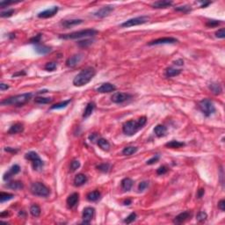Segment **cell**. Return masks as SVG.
<instances>
[{
  "label": "cell",
  "mask_w": 225,
  "mask_h": 225,
  "mask_svg": "<svg viewBox=\"0 0 225 225\" xmlns=\"http://www.w3.org/2000/svg\"><path fill=\"white\" fill-rule=\"evenodd\" d=\"M95 75H96L95 69L92 67H87L74 77L73 85L77 87L84 86L90 82Z\"/></svg>",
  "instance_id": "obj_1"
},
{
  "label": "cell",
  "mask_w": 225,
  "mask_h": 225,
  "mask_svg": "<svg viewBox=\"0 0 225 225\" xmlns=\"http://www.w3.org/2000/svg\"><path fill=\"white\" fill-rule=\"evenodd\" d=\"M147 122V118L145 116L140 117L136 121H128L125 122L122 126L123 133L126 134L127 135H134L138 132L141 128Z\"/></svg>",
  "instance_id": "obj_2"
},
{
  "label": "cell",
  "mask_w": 225,
  "mask_h": 225,
  "mask_svg": "<svg viewBox=\"0 0 225 225\" xmlns=\"http://www.w3.org/2000/svg\"><path fill=\"white\" fill-rule=\"evenodd\" d=\"M32 93H24V94H19L16 96L4 99L1 104L3 106H13V107H22L25 104L30 101L32 98Z\"/></svg>",
  "instance_id": "obj_3"
},
{
  "label": "cell",
  "mask_w": 225,
  "mask_h": 225,
  "mask_svg": "<svg viewBox=\"0 0 225 225\" xmlns=\"http://www.w3.org/2000/svg\"><path fill=\"white\" fill-rule=\"evenodd\" d=\"M98 34V31L95 29H85V30L77 31L73 32L71 34H62L59 37L63 40H73V39H80V38H85V37H91V36L96 35Z\"/></svg>",
  "instance_id": "obj_4"
},
{
  "label": "cell",
  "mask_w": 225,
  "mask_h": 225,
  "mask_svg": "<svg viewBox=\"0 0 225 225\" xmlns=\"http://www.w3.org/2000/svg\"><path fill=\"white\" fill-rule=\"evenodd\" d=\"M31 193L34 195L36 196H40V197H48L50 191L47 187L45 185L41 182H35L33 183L31 186Z\"/></svg>",
  "instance_id": "obj_5"
},
{
  "label": "cell",
  "mask_w": 225,
  "mask_h": 225,
  "mask_svg": "<svg viewBox=\"0 0 225 225\" xmlns=\"http://www.w3.org/2000/svg\"><path fill=\"white\" fill-rule=\"evenodd\" d=\"M199 108L203 112L205 116L209 117L215 112V107L214 103L209 99H204L199 102Z\"/></svg>",
  "instance_id": "obj_6"
},
{
  "label": "cell",
  "mask_w": 225,
  "mask_h": 225,
  "mask_svg": "<svg viewBox=\"0 0 225 225\" xmlns=\"http://www.w3.org/2000/svg\"><path fill=\"white\" fill-rule=\"evenodd\" d=\"M25 158L27 160H29L32 162V165H33V168L35 171H40L41 168L43 167L44 163L43 161L41 160V158L39 157V155L34 152V151H30V152H27L25 155Z\"/></svg>",
  "instance_id": "obj_7"
},
{
  "label": "cell",
  "mask_w": 225,
  "mask_h": 225,
  "mask_svg": "<svg viewBox=\"0 0 225 225\" xmlns=\"http://www.w3.org/2000/svg\"><path fill=\"white\" fill-rule=\"evenodd\" d=\"M149 21V18L148 16H140V17H136V18H133L130 19L128 21L123 22L121 26L122 27H130V26H139V25H143L144 23L148 22Z\"/></svg>",
  "instance_id": "obj_8"
},
{
  "label": "cell",
  "mask_w": 225,
  "mask_h": 225,
  "mask_svg": "<svg viewBox=\"0 0 225 225\" xmlns=\"http://www.w3.org/2000/svg\"><path fill=\"white\" fill-rule=\"evenodd\" d=\"M132 96L130 94L126 93V92H115L114 94H112V96L111 97V100L113 103L120 104V103L125 102L126 100L129 99Z\"/></svg>",
  "instance_id": "obj_9"
},
{
  "label": "cell",
  "mask_w": 225,
  "mask_h": 225,
  "mask_svg": "<svg viewBox=\"0 0 225 225\" xmlns=\"http://www.w3.org/2000/svg\"><path fill=\"white\" fill-rule=\"evenodd\" d=\"M95 210L92 207H87L83 210V223L89 224L92 221V217L94 215Z\"/></svg>",
  "instance_id": "obj_10"
},
{
  "label": "cell",
  "mask_w": 225,
  "mask_h": 225,
  "mask_svg": "<svg viewBox=\"0 0 225 225\" xmlns=\"http://www.w3.org/2000/svg\"><path fill=\"white\" fill-rule=\"evenodd\" d=\"M178 42V40L176 38L172 37H164V38H159L157 40H154L152 41H149L148 44L149 46L152 45H160V44H169V43H175Z\"/></svg>",
  "instance_id": "obj_11"
},
{
  "label": "cell",
  "mask_w": 225,
  "mask_h": 225,
  "mask_svg": "<svg viewBox=\"0 0 225 225\" xmlns=\"http://www.w3.org/2000/svg\"><path fill=\"white\" fill-rule=\"evenodd\" d=\"M59 10L58 6H53L49 9L43 11L38 14V17L41 19H48V18H51L53 16H55L57 13V11Z\"/></svg>",
  "instance_id": "obj_12"
},
{
  "label": "cell",
  "mask_w": 225,
  "mask_h": 225,
  "mask_svg": "<svg viewBox=\"0 0 225 225\" xmlns=\"http://www.w3.org/2000/svg\"><path fill=\"white\" fill-rule=\"evenodd\" d=\"M113 11V7L111 5H108V6H104L102 8H100L99 10L94 12V16H96L98 18H105L108 16L111 12Z\"/></svg>",
  "instance_id": "obj_13"
},
{
  "label": "cell",
  "mask_w": 225,
  "mask_h": 225,
  "mask_svg": "<svg viewBox=\"0 0 225 225\" xmlns=\"http://www.w3.org/2000/svg\"><path fill=\"white\" fill-rule=\"evenodd\" d=\"M20 171H21V167H20L18 164H14V165H12V166L9 169V171H8V172H6L4 174L3 179H4L5 181H6V180H9V179H11V177H12V176H14V175H16L17 173H19V172H20Z\"/></svg>",
  "instance_id": "obj_14"
},
{
  "label": "cell",
  "mask_w": 225,
  "mask_h": 225,
  "mask_svg": "<svg viewBox=\"0 0 225 225\" xmlns=\"http://www.w3.org/2000/svg\"><path fill=\"white\" fill-rule=\"evenodd\" d=\"M115 90H116V86L114 85H112L110 83H105L98 88L97 92L100 93H109V92H114Z\"/></svg>",
  "instance_id": "obj_15"
},
{
  "label": "cell",
  "mask_w": 225,
  "mask_h": 225,
  "mask_svg": "<svg viewBox=\"0 0 225 225\" xmlns=\"http://www.w3.org/2000/svg\"><path fill=\"white\" fill-rule=\"evenodd\" d=\"M79 200V194L78 193H73L67 198V205L70 209H73L74 207H76L78 203Z\"/></svg>",
  "instance_id": "obj_16"
},
{
  "label": "cell",
  "mask_w": 225,
  "mask_h": 225,
  "mask_svg": "<svg viewBox=\"0 0 225 225\" xmlns=\"http://www.w3.org/2000/svg\"><path fill=\"white\" fill-rule=\"evenodd\" d=\"M83 55L81 54H78V55H74V56H71L68 60L66 61V65L68 67H71L73 68L77 65V63H79L80 61L82 60Z\"/></svg>",
  "instance_id": "obj_17"
},
{
  "label": "cell",
  "mask_w": 225,
  "mask_h": 225,
  "mask_svg": "<svg viewBox=\"0 0 225 225\" xmlns=\"http://www.w3.org/2000/svg\"><path fill=\"white\" fill-rule=\"evenodd\" d=\"M190 216H191V214H190V212H188V211L182 212V213H180L179 215H178L175 218H174L173 223H176V224L182 223H184L185 221L187 220Z\"/></svg>",
  "instance_id": "obj_18"
},
{
  "label": "cell",
  "mask_w": 225,
  "mask_h": 225,
  "mask_svg": "<svg viewBox=\"0 0 225 225\" xmlns=\"http://www.w3.org/2000/svg\"><path fill=\"white\" fill-rule=\"evenodd\" d=\"M87 179L86 175H85V174L83 173H79L77 174V176L75 177V179H74V184L76 186H83L84 184H85L87 182Z\"/></svg>",
  "instance_id": "obj_19"
},
{
  "label": "cell",
  "mask_w": 225,
  "mask_h": 225,
  "mask_svg": "<svg viewBox=\"0 0 225 225\" xmlns=\"http://www.w3.org/2000/svg\"><path fill=\"white\" fill-rule=\"evenodd\" d=\"M166 132H167V128L164 125H161L159 124L158 126H156L155 128H154V133L155 135L158 136V137H162V136H164L166 135Z\"/></svg>",
  "instance_id": "obj_20"
},
{
  "label": "cell",
  "mask_w": 225,
  "mask_h": 225,
  "mask_svg": "<svg viewBox=\"0 0 225 225\" xmlns=\"http://www.w3.org/2000/svg\"><path fill=\"white\" fill-rule=\"evenodd\" d=\"M24 131V126L21 123H16L14 125H12L8 130V134L10 135H15V134L21 133Z\"/></svg>",
  "instance_id": "obj_21"
},
{
  "label": "cell",
  "mask_w": 225,
  "mask_h": 225,
  "mask_svg": "<svg viewBox=\"0 0 225 225\" xmlns=\"http://www.w3.org/2000/svg\"><path fill=\"white\" fill-rule=\"evenodd\" d=\"M133 180L130 179V178H125L122 180V188L123 191L125 192H128L129 190L132 188L133 186Z\"/></svg>",
  "instance_id": "obj_22"
},
{
  "label": "cell",
  "mask_w": 225,
  "mask_h": 225,
  "mask_svg": "<svg viewBox=\"0 0 225 225\" xmlns=\"http://www.w3.org/2000/svg\"><path fill=\"white\" fill-rule=\"evenodd\" d=\"M34 49L40 55H47L48 53H49V52L51 51V48L50 47L45 46V45H40V44L35 45Z\"/></svg>",
  "instance_id": "obj_23"
},
{
  "label": "cell",
  "mask_w": 225,
  "mask_h": 225,
  "mask_svg": "<svg viewBox=\"0 0 225 225\" xmlns=\"http://www.w3.org/2000/svg\"><path fill=\"white\" fill-rule=\"evenodd\" d=\"M209 90L211 92H213L215 95H218V94H221L222 92H223V89H222V86H221L220 84L215 82H212L210 83L209 85Z\"/></svg>",
  "instance_id": "obj_24"
},
{
  "label": "cell",
  "mask_w": 225,
  "mask_h": 225,
  "mask_svg": "<svg viewBox=\"0 0 225 225\" xmlns=\"http://www.w3.org/2000/svg\"><path fill=\"white\" fill-rule=\"evenodd\" d=\"M83 22L82 20H69V21H62V26H63L66 28H70L73 26H77L79 25Z\"/></svg>",
  "instance_id": "obj_25"
},
{
  "label": "cell",
  "mask_w": 225,
  "mask_h": 225,
  "mask_svg": "<svg viewBox=\"0 0 225 225\" xmlns=\"http://www.w3.org/2000/svg\"><path fill=\"white\" fill-rule=\"evenodd\" d=\"M172 5V1H165V0H163V1H157L152 4V6L154 8H167L169 6Z\"/></svg>",
  "instance_id": "obj_26"
},
{
  "label": "cell",
  "mask_w": 225,
  "mask_h": 225,
  "mask_svg": "<svg viewBox=\"0 0 225 225\" xmlns=\"http://www.w3.org/2000/svg\"><path fill=\"white\" fill-rule=\"evenodd\" d=\"M95 109V103L93 102H90L87 104L86 108L85 109L84 111V113H83V117L84 118H88L93 112V110Z\"/></svg>",
  "instance_id": "obj_27"
},
{
  "label": "cell",
  "mask_w": 225,
  "mask_h": 225,
  "mask_svg": "<svg viewBox=\"0 0 225 225\" xmlns=\"http://www.w3.org/2000/svg\"><path fill=\"white\" fill-rule=\"evenodd\" d=\"M181 73V71L180 70H178V69H175V68H167L165 70V77H176L178 76Z\"/></svg>",
  "instance_id": "obj_28"
},
{
  "label": "cell",
  "mask_w": 225,
  "mask_h": 225,
  "mask_svg": "<svg viewBox=\"0 0 225 225\" xmlns=\"http://www.w3.org/2000/svg\"><path fill=\"white\" fill-rule=\"evenodd\" d=\"M6 187L12 190H21L24 187V185L21 181H11L6 185Z\"/></svg>",
  "instance_id": "obj_29"
},
{
  "label": "cell",
  "mask_w": 225,
  "mask_h": 225,
  "mask_svg": "<svg viewBox=\"0 0 225 225\" xmlns=\"http://www.w3.org/2000/svg\"><path fill=\"white\" fill-rule=\"evenodd\" d=\"M97 143L98 145H99V147L100 149H102L103 150L108 151V150H109V149H110V143H108V141L106 140V139L99 138L98 140Z\"/></svg>",
  "instance_id": "obj_30"
},
{
  "label": "cell",
  "mask_w": 225,
  "mask_h": 225,
  "mask_svg": "<svg viewBox=\"0 0 225 225\" xmlns=\"http://www.w3.org/2000/svg\"><path fill=\"white\" fill-rule=\"evenodd\" d=\"M87 200L89 201H96L98 200L99 199L100 197V193L99 191H92V192H90L88 195H87Z\"/></svg>",
  "instance_id": "obj_31"
},
{
  "label": "cell",
  "mask_w": 225,
  "mask_h": 225,
  "mask_svg": "<svg viewBox=\"0 0 225 225\" xmlns=\"http://www.w3.org/2000/svg\"><path fill=\"white\" fill-rule=\"evenodd\" d=\"M165 146L168 147V148L178 149L185 146V143H181V142H179V141H175V140H173V141H171V142H169V143H166Z\"/></svg>",
  "instance_id": "obj_32"
},
{
  "label": "cell",
  "mask_w": 225,
  "mask_h": 225,
  "mask_svg": "<svg viewBox=\"0 0 225 225\" xmlns=\"http://www.w3.org/2000/svg\"><path fill=\"white\" fill-rule=\"evenodd\" d=\"M41 208L38 206V205H33L32 207L30 208V213L31 215H33L34 217H38V216H40L41 215Z\"/></svg>",
  "instance_id": "obj_33"
},
{
  "label": "cell",
  "mask_w": 225,
  "mask_h": 225,
  "mask_svg": "<svg viewBox=\"0 0 225 225\" xmlns=\"http://www.w3.org/2000/svg\"><path fill=\"white\" fill-rule=\"evenodd\" d=\"M138 149L136 147H133V146H128V147H126V148L123 149L122 150V154L125 155V156H131L135 154L136 151H137Z\"/></svg>",
  "instance_id": "obj_34"
},
{
  "label": "cell",
  "mask_w": 225,
  "mask_h": 225,
  "mask_svg": "<svg viewBox=\"0 0 225 225\" xmlns=\"http://www.w3.org/2000/svg\"><path fill=\"white\" fill-rule=\"evenodd\" d=\"M71 99H68V100L62 101V102L60 103H57V104L53 105L50 108H51L52 110H54V109H62V108H66L67 106L69 105V103H71Z\"/></svg>",
  "instance_id": "obj_35"
},
{
  "label": "cell",
  "mask_w": 225,
  "mask_h": 225,
  "mask_svg": "<svg viewBox=\"0 0 225 225\" xmlns=\"http://www.w3.org/2000/svg\"><path fill=\"white\" fill-rule=\"evenodd\" d=\"M14 197V195H11V194H8V193H4L2 192L0 194V202L1 203H4L5 201H7V200H10L12 198Z\"/></svg>",
  "instance_id": "obj_36"
},
{
  "label": "cell",
  "mask_w": 225,
  "mask_h": 225,
  "mask_svg": "<svg viewBox=\"0 0 225 225\" xmlns=\"http://www.w3.org/2000/svg\"><path fill=\"white\" fill-rule=\"evenodd\" d=\"M53 100L51 98H45V97H36L34 99V102L37 104H48Z\"/></svg>",
  "instance_id": "obj_37"
},
{
  "label": "cell",
  "mask_w": 225,
  "mask_h": 225,
  "mask_svg": "<svg viewBox=\"0 0 225 225\" xmlns=\"http://www.w3.org/2000/svg\"><path fill=\"white\" fill-rule=\"evenodd\" d=\"M97 169L99 171L102 172H108L109 170H110V164L108 163H105V164H101L99 165H98Z\"/></svg>",
  "instance_id": "obj_38"
},
{
  "label": "cell",
  "mask_w": 225,
  "mask_h": 225,
  "mask_svg": "<svg viewBox=\"0 0 225 225\" xmlns=\"http://www.w3.org/2000/svg\"><path fill=\"white\" fill-rule=\"evenodd\" d=\"M207 218H208V215H207L206 212H203V211L198 213V215H196V220H197V222H199V223L204 222V221H206Z\"/></svg>",
  "instance_id": "obj_39"
},
{
  "label": "cell",
  "mask_w": 225,
  "mask_h": 225,
  "mask_svg": "<svg viewBox=\"0 0 225 225\" xmlns=\"http://www.w3.org/2000/svg\"><path fill=\"white\" fill-rule=\"evenodd\" d=\"M44 69L48 71H53L56 69V63L54 62H47L46 65L44 67Z\"/></svg>",
  "instance_id": "obj_40"
},
{
  "label": "cell",
  "mask_w": 225,
  "mask_h": 225,
  "mask_svg": "<svg viewBox=\"0 0 225 225\" xmlns=\"http://www.w3.org/2000/svg\"><path fill=\"white\" fill-rule=\"evenodd\" d=\"M79 167H80V162L78 160H73L71 162V166H70L71 172H75Z\"/></svg>",
  "instance_id": "obj_41"
},
{
  "label": "cell",
  "mask_w": 225,
  "mask_h": 225,
  "mask_svg": "<svg viewBox=\"0 0 225 225\" xmlns=\"http://www.w3.org/2000/svg\"><path fill=\"white\" fill-rule=\"evenodd\" d=\"M135 219H136V214H135V213H131V214L128 215V217L124 220V223H127V224H129V223H133L134 221H135Z\"/></svg>",
  "instance_id": "obj_42"
},
{
  "label": "cell",
  "mask_w": 225,
  "mask_h": 225,
  "mask_svg": "<svg viewBox=\"0 0 225 225\" xmlns=\"http://www.w3.org/2000/svg\"><path fill=\"white\" fill-rule=\"evenodd\" d=\"M175 10L178 11H182V12H185V13H187V12H189L190 11H191V8H190V6H188V5H184V6L176 7Z\"/></svg>",
  "instance_id": "obj_43"
},
{
  "label": "cell",
  "mask_w": 225,
  "mask_h": 225,
  "mask_svg": "<svg viewBox=\"0 0 225 225\" xmlns=\"http://www.w3.org/2000/svg\"><path fill=\"white\" fill-rule=\"evenodd\" d=\"M41 34H37L35 35L34 37H33V38H31L30 39V43H33V44H39V42L41 41Z\"/></svg>",
  "instance_id": "obj_44"
},
{
  "label": "cell",
  "mask_w": 225,
  "mask_h": 225,
  "mask_svg": "<svg viewBox=\"0 0 225 225\" xmlns=\"http://www.w3.org/2000/svg\"><path fill=\"white\" fill-rule=\"evenodd\" d=\"M149 186V182L148 181H142L138 186V191L139 192H143L144 190L146 189Z\"/></svg>",
  "instance_id": "obj_45"
},
{
  "label": "cell",
  "mask_w": 225,
  "mask_h": 225,
  "mask_svg": "<svg viewBox=\"0 0 225 225\" xmlns=\"http://www.w3.org/2000/svg\"><path fill=\"white\" fill-rule=\"evenodd\" d=\"M168 172V168L166 166H160L158 170H157V174L158 175H163L165 174Z\"/></svg>",
  "instance_id": "obj_46"
},
{
  "label": "cell",
  "mask_w": 225,
  "mask_h": 225,
  "mask_svg": "<svg viewBox=\"0 0 225 225\" xmlns=\"http://www.w3.org/2000/svg\"><path fill=\"white\" fill-rule=\"evenodd\" d=\"M215 36L217 38H221V39H223L225 37V31L224 28H221L218 31L215 32Z\"/></svg>",
  "instance_id": "obj_47"
},
{
  "label": "cell",
  "mask_w": 225,
  "mask_h": 225,
  "mask_svg": "<svg viewBox=\"0 0 225 225\" xmlns=\"http://www.w3.org/2000/svg\"><path fill=\"white\" fill-rule=\"evenodd\" d=\"M13 13H14V10H13V9H11V10L6 11H2L0 15H1V17H3V18H5V17H11Z\"/></svg>",
  "instance_id": "obj_48"
},
{
  "label": "cell",
  "mask_w": 225,
  "mask_h": 225,
  "mask_svg": "<svg viewBox=\"0 0 225 225\" xmlns=\"http://www.w3.org/2000/svg\"><path fill=\"white\" fill-rule=\"evenodd\" d=\"M159 159V156L158 155H156L155 157L153 158H151L150 159H149L148 161H147V164H153L155 163H157Z\"/></svg>",
  "instance_id": "obj_49"
},
{
  "label": "cell",
  "mask_w": 225,
  "mask_h": 225,
  "mask_svg": "<svg viewBox=\"0 0 225 225\" xmlns=\"http://www.w3.org/2000/svg\"><path fill=\"white\" fill-rule=\"evenodd\" d=\"M99 135H98L97 133H93L90 136H89V140L92 142V143H95L96 141L98 142V140H99Z\"/></svg>",
  "instance_id": "obj_50"
},
{
  "label": "cell",
  "mask_w": 225,
  "mask_h": 225,
  "mask_svg": "<svg viewBox=\"0 0 225 225\" xmlns=\"http://www.w3.org/2000/svg\"><path fill=\"white\" fill-rule=\"evenodd\" d=\"M220 24V22L217 21H209L208 23H207V26H218Z\"/></svg>",
  "instance_id": "obj_51"
},
{
  "label": "cell",
  "mask_w": 225,
  "mask_h": 225,
  "mask_svg": "<svg viewBox=\"0 0 225 225\" xmlns=\"http://www.w3.org/2000/svg\"><path fill=\"white\" fill-rule=\"evenodd\" d=\"M218 208H219V209H221L222 211H224L225 210V200H221L220 201L218 202Z\"/></svg>",
  "instance_id": "obj_52"
},
{
  "label": "cell",
  "mask_w": 225,
  "mask_h": 225,
  "mask_svg": "<svg viewBox=\"0 0 225 225\" xmlns=\"http://www.w3.org/2000/svg\"><path fill=\"white\" fill-rule=\"evenodd\" d=\"M92 42V41H90V40H86V41H79V42H78V44H79L80 46L85 47V46H86V44H91Z\"/></svg>",
  "instance_id": "obj_53"
},
{
  "label": "cell",
  "mask_w": 225,
  "mask_h": 225,
  "mask_svg": "<svg viewBox=\"0 0 225 225\" xmlns=\"http://www.w3.org/2000/svg\"><path fill=\"white\" fill-rule=\"evenodd\" d=\"M204 193H205V190L202 189V188H200V189L198 190V193H197V198H201V197L204 195Z\"/></svg>",
  "instance_id": "obj_54"
},
{
  "label": "cell",
  "mask_w": 225,
  "mask_h": 225,
  "mask_svg": "<svg viewBox=\"0 0 225 225\" xmlns=\"http://www.w3.org/2000/svg\"><path fill=\"white\" fill-rule=\"evenodd\" d=\"M8 88H9V85H8L4 84V83L0 84V90H1V91H5V90H7Z\"/></svg>",
  "instance_id": "obj_55"
},
{
  "label": "cell",
  "mask_w": 225,
  "mask_h": 225,
  "mask_svg": "<svg viewBox=\"0 0 225 225\" xmlns=\"http://www.w3.org/2000/svg\"><path fill=\"white\" fill-rule=\"evenodd\" d=\"M5 151L7 152H12V153H16L18 151V149H11L10 147H7V148L5 149Z\"/></svg>",
  "instance_id": "obj_56"
},
{
  "label": "cell",
  "mask_w": 225,
  "mask_h": 225,
  "mask_svg": "<svg viewBox=\"0 0 225 225\" xmlns=\"http://www.w3.org/2000/svg\"><path fill=\"white\" fill-rule=\"evenodd\" d=\"M174 63L176 64V65H183V63H184V62H183V60H181V59H179V60H178V61H176V62H174Z\"/></svg>",
  "instance_id": "obj_57"
},
{
  "label": "cell",
  "mask_w": 225,
  "mask_h": 225,
  "mask_svg": "<svg viewBox=\"0 0 225 225\" xmlns=\"http://www.w3.org/2000/svg\"><path fill=\"white\" fill-rule=\"evenodd\" d=\"M131 202H132V201H131V200H129V199L125 200H124V202H123V204H124V205H130V204H131Z\"/></svg>",
  "instance_id": "obj_58"
},
{
  "label": "cell",
  "mask_w": 225,
  "mask_h": 225,
  "mask_svg": "<svg viewBox=\"0 0 225 225\" xmlns=\"http://www.w3.org/2000/svg\"><path fill=\"white\" fill-rule=\"evenodd\" d=\"M21 75H26V73L23 71V72H18V73H16L13 75V77H16V76H21Z\"/></svg>",
  "instance_id": "obj_59"
}]
</instances>
